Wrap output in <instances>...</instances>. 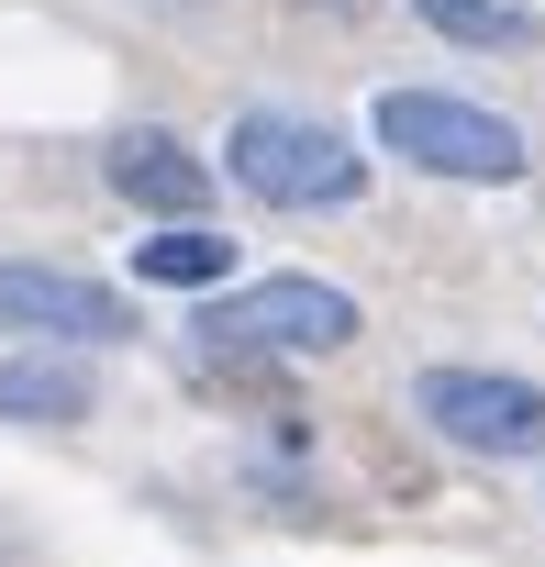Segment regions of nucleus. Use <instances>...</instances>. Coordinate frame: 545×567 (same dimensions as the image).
I'll list each match as a JSON object with an SVG mask.
<instances>
[{
  "instance_id": "3",
  "label": "nucleus",
  "mask_w": 545,
  "mask_h": 567,
  "mask_svg": "<svg viewBox=\"0 0 545 567\" xmlns=\"http://www.w3.org/2000/svg\"><path fill=\"white\" fill-rule=\"evenodd\" d=\"M200 334L223 357H335V346H357V301L335 278H256V290L200 312Z\"/></svg>"
},
{
  "instance_id": "1",
  "label": "nucleus",
  "mask_w": 545,
  "mask_h": 567,
  "mask_svg": "<svg viewBox=\"0 0 545 567\" xmlns=\"http://www.w3.org/2000/svg\"><path fill=\"white\" fill-rule=\"evenodd\" d=\"M223 156H234V189L267 212H346L368 189V156L312 112H234Z\"/></svg>"
},
{
  "instance_id": "8",
  "label": "nucleus",
  "mask_w": 545,
  "mask_h": 567,
  "mask_svg": "<svg viewBox=\"0 0 545 567\" xmlns=\"http://www.w3.org/2000/svg\"><path fill=\"white\" fill-rule=\"evenodd\" d=\"M0 423H90V368H68V357H0Z\"/></svg>"
},
{
  "instance_id": "5",
  "label": "nucleus",
  "mask_w": 545,
  "mask_h": 567,
  "mask_svg": "<svg viewBox=\"0 0 545 567\" xmlns=\"http://www.w3.org/2000/svg\"><path fill=\"white\" fill-rule=\"evenodd\" d=\"M0 334H45V346H123V334H134V301H123V290H101V278H79V267H34V256H12V267H0Z\"/></svg>"
},
{
  "instance_id": "9",
  "label": "nucleus",
  "mask_w": 545,
  "mask_h": 567,
  "mask_svg": "<svg viewBox=\"0 0 545 567\" xmlns=\"http://www.w3.org/2000/svg\"><path fill=\"white\" fill-rule=\"evenodd\" d=\"M412 23H434L445 45H501V56L545 45V23L523 12V0H412Z\"/></svg>"
},
{
  "instance_id": "7",
  "label": "nucleus",
  "mask_w": 545,
  "mask_h": 567,
  "mask_svg": "<svg viewBox=\"0 0 545 567\" xmlns=\"http://www.w3.org/2000/svg\"><path fill=\"white\" fill-rule=\"evenodd\" d=\"M134 278L145 290H212V278H234V234L223 223H156L134 245Z\"/></svg>"
},
{
  "instance_id": "4",
  "label": "nucleus",
  "mask_w": 545,
  "mask_h": 567,
  "mask_svg": "<svg viewBox=\"0 0 545 567\" xmlns=\"http://www.w3.org/2000/svg\"><path fill=\"white\" fill-rule=\"evenodd\" d=\"M412 412L467 445V456H545V390L534 379H501V368H423L412 379Z\"/></svg>"
},
{
  "instance_id": "2",
  "label": "nucleus",
  "mask_w": 545,
  "mask_h": 567,
  "mask_svg": "<svg viewBox=\"0 0 545 567\" xmlns=\"http://www.w3.org/2000/svg\"><path fill=\"white\" fill-rule=\"evenodd\" d=\"M379 156H401L423 178H456V189H512L534 167V145L501 112L456 101V90H379Z\"/></svg>"
},
{
  "instance_id": "10",
  "label": "nucleus",
  "mask_w": 545,
  "mask_h": 567,
  "mask_svg": "<svg viewBox=\"0 0 545 567\" xmlns=\"http://www.w3.org/2000/svg\"><path fill=\"white\" fill-rule=\"evenodd\" d=\"M178 12H212V0H178Z\"/></svg>"
},
{
  "instance_id": "6",
  "label": "nucleus",
  "mask_w": 545,
  "mask_h": 567,
  "mask_svg": "<svg viewBox=\"0 0 545 567\" xmlns=\"http://www.w3.org/2000/svg\"><path fill=\"white\" fill-rule=\"evenodd\" d=\"M101 178H112L134 212H156V223H200V212H212V167H200L178 134H156V123H123V134L101 145Z\"/></svg>"
}]
</instances>
